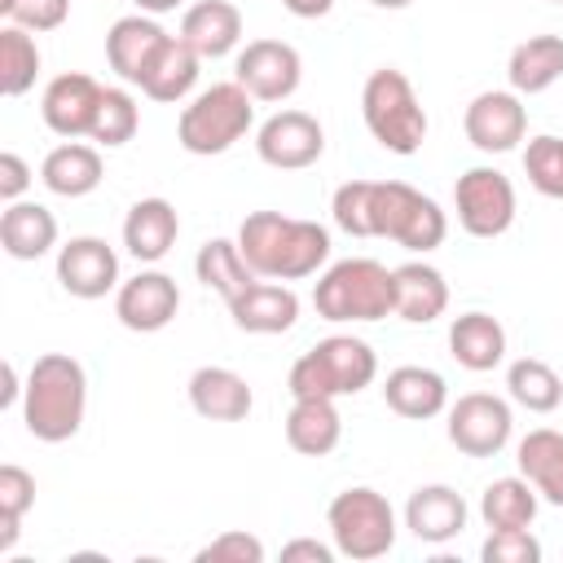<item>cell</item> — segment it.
Segmentation results:
<instances>
[{"label": "cell", "instance_id": "cell-35", "mask_svg": "<svg viewBox=\"0 0 563 563\" xmlns=\"http://www.w3.org/2000/svg\"><path fill=\"white\" fill-rule=\"evenodd\" d=\"M40 79V44L35 31L26 26H0V92L4 97H22L31 92Z\"/></svg>", "mask_w": 563, "mask_h": 563}, {"label": "cell", "instance_id": "cell-24", "mask_svg": "<svg viewBox=\"0 0 563 563\" xmlns=\"http://www.w3.org/2000/svg\"><path fill=\"white\" fill-rule=\"evenodd\" d=\"M101 176H106L101 150L97 145H84V141H62L40 163V180L57 198H84V194H92L101 185Z\"/></svg>", "mask_w": 563, "mask_h": 563}, {"label": "cell", "instance_id": "cell-42", "mask_svg": "<svg viewBox=\"0 0 563 563\" xmlns=\"http://www.w3.org/2000/svg\"><path fill=\"white\" fill-rule=\"evenodd\" d=\"M194 559H198V563H264V541L251 537V532L229 528V532H220L216 541H207Z\"/></svg>", "mask_w": 563, "mask_h": 563}, {"label": "cell", "instance_id": "cell-31", "mask_svg": "<svg viewBox=\"0 0 563 563\" xmlns=\"http://www.w3.org/2000/svg\"><path fill=\"white\" fill-rule=\"evenodd\" d=\"M198 70H202V57H198L180 35H167V44L158 48V57H154V66H150L141 92H145L150 101L176 106V101H185V97L194 92Z\"/></svg>", "mask_w": 563, "mask_h": 563}, {"label": "cell", "instance_id": "cell-49", "mask_svg": "<svg viewBox=\"0 0 563 563\" xmlns=\"http://www.w3.org/2000/svg\"><path fill=\"white\" fill-rule=\"evenodd\" d=\"M554 4H563V0H554Z\"/></svg>", "mask_w": 563, "mask_h": 563}, {"label": "cell", "instance_id": "cell-19", "mask_svg": "<svg viewBox=\"0 0 563 563\" xmlns=\"http://www.w3.org/2000/svg\"><path fill=\"white\" fill-rule=\"evenodd\" d=\"M466 515H471V510H466L462 493L449 488V484H422V488H413L409 501H405V528H409L418 541H427V545L453 541V537L466 528Z\"/></svg>", "mask_w": 563, "mask_h": 563}, {"label": "cell", "instance_id": "cell-20", "mask_svg": "<svg viewBox=\"0 0 563 563\" xmlns=\"http://www.w3.org/2000/svg\"><path fill=\"white\" fill-rule=\"evenodd\" d=\"M180 238V216L167 198H136L123 216V246L136 264H158Z\"/></svg>", "mask_w": 563, "mask_h": 563}, {"label": "cell", "instance_id": "cell-41", "mask_svg": "<svg viewBox=\"0 0 563 563\" xmlns=\"http://www.w3.org/2000/svg\"><path fill=\"white\" fill-rule=\"evenodd\" d=\"M0 13L26 31H57L70 18V0H0Z\"/></svg>", "mask_w": 563, "mask_h": 563}, {"label": "cell", "instance_id": "cell-38", "mask_svg": "<svg viewBox=\"0 0 563 563\" xmlns=\"http://www.w3.org/2000/svg\"><path fill=\"white\" fill-rule=\"evenodd\" d=\"M523 176L541 198H559L563 202V136H532L523 150Z\"/></svg>", "mask_w": 563, "mask_h": 563}, {"label": "cell", "instance_id": "cell-1", "mask_svg": "<svg viewBox=\"0 0 563 563\" xmlns=\"http://www.w3.org/2000/svg\"><path fill=\"white\" fill-rule=\"evenodd\" d=\"M238 246L255 277L268 282H303L330 260V229L317 220L282 216V211H251L238 224Z\"/></svg>", "mask_w": 563, "mask_h": 563}, {"label": "cell", "instance_id": "cell-25", "mask_svg": "<svg viewBox=\"0 0 563 563\" xmlns=\"http://www.w3.org/2000/svg\"><path fill=\"white\" fill-rule=\"evenodd\" d=\"M396 277V317L409 325H431L435 317H444L449 308V282L435 264L427 260H409L400 268H391Z\"/></svg>", "mask_w": 563, "mask_h": 563}, {"label": "cell", "instance_id": "cell-8", "mask_svg": "<svg viewBox=\"0 0 563 563\" xmlns=\"http://www.w3.org/2000/svg\"><path fill=\"white\" fill-rule=\"evenodd\" d=\"M325 523H330L334 550L356 563L383 559L396 545V510L378 488H365V484L334 493V501L325 506Z\"/></svg>", "mask_w": 563, "mask_h": 563}, {"label": "cell", "instance_id": "cell-36", "mask_svg": "<svg viewBox=\"0 0 563 563\" xmlns=\"http://www.w3.org/2000/svg\"><path fill=\"white\" fill-rule=\"evenodd\" d=\"M31 506H35V475L22 471L18 462H4L0 466V554L18 545V532Z\"/></svg>", "mask_w": 563, "mask_h": 563}, {"label": "cell", "instance_id": "cell-17", "mask_svg": "<svg viewBox=\"0 0 563 563\" xmlns=\"http://www.w3.org/2000/svg\"><path fill=\"white\" fill-rule=\"evenodd\" d=\"M163 44H167V31H163L150 13H128V18H119V22L106 31V62H110V70H114L123 84L141 88Z\"/></svg>", "mask_w": 563, "mask_h": 563}, {"label": "cell", "instance_id": "cell-46", "mask_svg": "<svg viewBox=\"0 0 563 563\" xmlns=\"http://www.w3.org/2000/svg\"><path fill=\"white\" fill-rule=\"evenodd\" d=\"M22 378H18V369H13V361H4V405H18L22 400Z\"/></svg>", "mask_w": 563, "mask_h": 563}, {"label": "cell", "instance_id": "cell-4", "mask_svg": "<svg viewBox=\"0 0 563 563\" xmlns=\"http://www.w3.org/2000/svg\"><path fill=\"white\" fill-rule=\"evenodd\" d=\"M361 119L369 128V136L387 150V154H418L427 141V110L409 84L405 70L396 66H378L369 70L365 88H361Z\"/></svg>", "mask_w": 563, "mask_h": 563}, {"label": "cell", "instance_id": "cell-45", "mask_svg": "<svg viewBox=\"0 0 563 563\" xmlns=\"http://www.w3.org/2000/svg\"><path fill=\"white\" fill-rule=\"evenodd\" d=\"M282 4H286V13H295V18H303V22L325 18V13L334 9V0H282Z\"/></svg>", "mask_w": 563, "mask_h": 563}, {"label": "cell", "instance_id": "cell-16", "mask_svg": "<svg viewBox=\"0 0 563 563\" xmlns=\"http://www.w3.org/2000/svg\"><path fill=\"white\" fill-rule=\"evenodd\" d=\"M57 282L66 295L75 299H101L110 290H119V255L106 238H70L66 246H57Z\"/></svg>", "mask_w": 563, "mask_h": 563}, {"label": "cell", "instance_id": "cell-23", "mask_svg": "<svg viewBox=\"0 0 563 563\" xmlns=\"http://www.w3.org/2000/svg\"><path fill=\"white\" fill-rule=\"evenodd\" d=\"M383 400L391 413L427 422L449 409V383H444V374H435L427 365H396L383 383Z\"/></svg>", "mask_w": 563, "mask_h": 563}, {"label": "cell", "instance_id": "cell-6", "mask_svg": "<svg viewBox=\"0 0 563 563\" xmlns=\"http://www.w3.org/2000/svg\"><path fill=\"white\" fill-rule=\"evenodd\" d=\"M378 378V356L356 334H330L290 365V396H356Z\"/></svg>", "mask_w": 563, "mask_h": 563}, {"label": "cell", "instance_id": "cell-27", "mask_svg": "<svg viewBox=\"0 0 563 563\" xmlns=\"http://www.w3.org/2000/svg\"><path fill=\"white\" fill-rule=\"evenodd\" d=\"M343 440V418L330 396H295L286 413V444L303 457H325Z\"/></svg>", "mask_w": 563, "mask_h": 563}, {"label": "cell", "instance_id": "cell-2", "mask_svg": "<svg viewBox=\"0 0 563 563\" xmlns=\"http://www.w3.org/2000/svg\"><path fill=\"white\" fill-rule=\"evenodd\" d=\"M88 413V374L66 352L35 356L26 387H22V422L35 440L62 444L84 427Z\"/></svg>", "mask_w": 563, "mask_h": 563}, {"label": "cell", "instance_id": "cell-47", "mask_svg": "<svg viewBox=\"0 0 563 563\" xmlns=\"http://www.w3.org/2000/svg\"><path fill=\"white\" fill-rule=\"evenodd\" d=\"M132 4H136L141 13H150V18H154V13H172L180 0H132Z\"/></svg>", "mask_w": 563, "mask_h": 563}, {"label": "cell", "instance_id": "cell-39", "mask_svg": "<svg viewBox=\"0 0 563 563\" xmlns=\"http://www.w3.org/2000/svg\"><path fill=\"white\" fill-rule=\"evenodd\" d=\"M369 198H374V180H347L334 189L330 198V216L343 233L352 238H369Z\"/></svg>", "mask_w": 563, "mask_h": 563}, {"label": "cell", "instance_id": "cell-30", "mask_svg": "<svg viewBox=\"0 0 563 563\" xmlns=\"http://www.w3.org/2000/svg\"><path fill=\"white\" fill-rule=\"evenodd\" d=\"M515 462L541 501L563 506V431H550V427L528 431L515 449Z\"/></svg>", "mask_w": 563, "mask_h": 563}, {"label": "cell", "instance_id": "cell-34", "mask_svg": "<svg viewBox=\"0 0 563 563\" xmlns=\"http://www.w3.org/2000/svg\"><path fill=\"white\" fill-rule=\"evenodd\" d=\"M506 391H510V400L523 405L528 413H550V409H559V400H563V378H559L541 356H519V361H510V369H506Z\"/></svg>", "mask_w": 563, "mask_h": 563}, {"label": "cell", "instance_id": "cell-14", "mask_svg": "<svg viewBox=\"0 0 563 563\" xmlns=\"http://www.w3.org/2000/svg\"><path fill=\"white\" fill-rule=\"evenodd\" d=\"M176 312H180V290L163 268H141L114 290V317L132 334H158L176 321Z\"/></svg>", "mask_w": 563, "mask_h": 563}, {"label": "cell", "instance_id": "cell-21", "mask_svg": "<svg viewBox=\"0 0 563 563\" xmlns=\"http://www.w3.org/2000/svg\"><path fill=\"white\" fill-rule=\"evenodd\" d=\"M189 405L207 422H242L255 405L251 383L229 365H202L189 374Z\"/></svg>", "mask_w": 563, "mask_h": 563}, {"label": "cell", "instance_id": "cell-48", "mask_svg": "<svg viewBox=\"0 0 563 563\" xmlns=\"http://www.w3.org/2000/svg\"><path fill=\"white\" fill-rule=\"evenodd\" d=\"M369 4H378V9H405V4H413V0H369Z\"/></svg>", "mask_w": 563, "mask_h": 563}, {"label": "cell", "instance_id": "cell-44", "mask_svg": "<svg viewBox=\"0 0 563 563\" xmlns=\"http://www.w3.org/2000/svg\"><path fill=\"white\" fill-rule=\"evenodd\" d=\"M334 545H325V541H312V537H299V541H286L282 545V559L290 563V559H312V563H334Z\"/></svg>", "mask_w": 563, "mask_h": 563}, {"label": "cell", "instance_id": "cell-5", "mask_svg": "<svg viewBox=\"0 0 563 563\" xmlns=\"http://www.w3.org/2000/svg\"><path fill=\"white\" fill-rule=\"evenodd\" d=\"M255 123V97L229 79V84H211L202 88L176 119V141L180 150L198 154V158H211V154H224L233 150Z\"/></svg>", "mask_w": 563, "mask_h": 563}, {"label": "cell", "instance_id": "cell-11", "mask_svg": "<svg viewBox=\"0 0 563 563\" xmlns=\"http://www.w3.org/2000/svg\"><path fill=\"white\" fill-rule=\"evenodd\" d=\"M233 79L255 97V101H286L295 97L299 79H303V57L295 44L286 40H251L238 62H233Z\"/></svg>", "mask_w": 563, "mask_h": 563}, {"label": "cell", "instance_id": "cell-10", "mask_svg": "<svg viewBox=\"0 0 563 563\" xmlns=\"http://www.w3.org/2000/svg\"><path fill=\"white\" fill-rule=\"evenodd\" d=\"M449 444L466 457H497L506 444H510V431H515V413L501 396L493 391H466L449 405Z\"/></svg>", "mask_w": 563, "mask_h": 563}, {"label": "cell", "instance_id": "cell-15", "mask_svg": "<svg viewBox=\"0 0 563 563\" xmlns=\"http://www.w3.org/2000/svg\"><path fill=\"white\" fill-rule=\"evenodd\" d=\"M101 97H106V88H101L92 75H84V70H66V75L48 79V88H44V97H40L44 128H48V132H57L62 141L92 136V123H97Z\"/></svg>", "mask_w": 563, "mask_h": 563}, {"label": "cell", "instance_id": "cell-13", "mask_svg": "<svg viewBox=\"0 0 563 563\" xmlns=\"http://www.w3.org/2000/svg\"><path fill=\"white\" fill-rule=\"evenodd\" d=\"M462 128L479 154H510L528 132V110L515 88H488L471 97Z\"/></svg>", "mask_w": 563, "mask_h": 563}, {"label": "cell", "instance_id": "cell-18", "mask_svg": "<svg viewBox=\"0 0 563 563\" xmlns=\"http://www.w3.org/2000/svg\"><path fill=\"white\" fill-rule=\"evenodd\" d=\"M229 317L246 334H286L299 321V295L286 282L255 277L238 299H229Z\"/></svg>", "mask_w": 563, "mask_h": 563}, {"label": "cell", "instance_id": "cell-3", "mask_svg": "<svg viewBox=\"0 0 563 563\" xmlns=\"http://www.w3.org/2000/svg\"><path fill=\"white\" fill-rule=\"evenodd\" d=\"M312 308L325 321H383L396 312V277L369 255L330 264L312 286Z\"/></svg>", "mask_w": 563, "mask_h": 563}, {"label": "cell", "instance_id": "cell-40", "mask_svg": "<svg viewBox=\"0 0 563 563\" xmlns=\"http://www.w3.org/2000/svg\"><path fill=\"white\" fill-rule=\"evenodd\" d=\"M479 559L484 563H537L541 559V541L528 528H501V532L484 537Z\"/></svg>", "mask_w": 563, "mask_h": 563}, {"label": "cell", "instance_id": "cell-22", "mask_svg": "<svg viewBox=\"0 0 563 563\" xmlns=\"http://www.w3.org/2000/svg\"><path fill=\"white\" fill-rule=\"evenodd\" d=\"M180 40L202 62H216V57L233 53L242 40V9L233 0H198L180 18Z\"/></svg>", "mask_w": 563, "mask_h": 563}, {"label": "cell", "instance_id": "cell-7", "mask_svg": "<svg viewBox=\"0 0 563 563\" xmlns=\"http://www.w3.org/2000/svg\"><path fill=\"white\" fill-rule=\"evenodd\" d=\"M369 238H387L405 251H435L449 238V216L440 211L435 198L418 194L405 180H374L369 198Z\"/></svg>", "mask_w": 563, "mask_h": 563}, {"label": "cell", "instance_id": "cell-28", "mask_svg": "<svg viewBox=\"0 0 563 563\" xmlns=\"http://www.w3.org/2000/svg\"><path fill=\"white\" fill-rule=\"evenodd\" d=\"M0 246L13 260H40V255H48L57 246V216L44 202H26V198L4 202Z\"/></svg>", "mask_w": 563, "mask_h": 563}, {"label": "cell", "instance_id": "cell-9", "mask_svg": "<svg viewBox=\"0 0 563 563\" xmlns=\"http://www.w3.org/2000/svg\"><path fill=\"white\" fill-rule=\"evenodd\" d=\"M515 185L497 167H466L453 185V211L471 238H501L515 224Z\"/></svg>", "mask_w": 563, "mask_h": 563}, {"label": "cell", "instance_id": "cell-12", "mask_svg": "<svg viewBox=\"0 0 563 563\" xmlns=\"http://www.w3.org/2000/svg\"><path fill=\"white\" fill-rule=\"evenodd\" d=\"M255 154L277 172H303L325 154V128L308 110H277L260 123Z\"/></svg>", "mask_w": 563, "mask_h": 563}, {"label": "cell", "instance_id": "cell-26", "mask_svg": "<svg viewBox=\"0 0 563 563\" xmlns=\"http://www.w3.org/2000/svg\"><path fill=\"white\" fill-rule=\"evenodd\" d=\"M449 356L471 369V374H488L506 361V325L488 312H462L449 325Z\"/></svg>", "mask_w": 563, "mask_h": 563}, {"label": "cell", "instance_id": "cell-43", "mask_svg": "<svg viewBox=\"0 0 563 563\" xmlns=\"http://www.w3.org/2000/svg\"><path fill=\"white\" fill-rule=\"evenodd\" d=\"M26 189H31V167H26V158L13 154V150H4V154H0V198H4V202H18Z\"/></svg>", "mask_w": 563, "mask_h": 563}, {"label": "cell", "instance_id": "cell-37", "mask_svg": "<svg viewBox=\"0 0 563 563\" xmlns=\"http://www.w3.org/2000/svg\"><path fill=\"white\" fill-rule=\"evenodd\" d=\"M136 128H141V106H136V97H132L128 88H106L88 141H97V145H106V150H119V145H128V141L136 136Z\"/></svg>", "mask_w": 563, "mask_h": 563}, {"label": "cell", "instance_id": "cell-29", "mask_svg": "<svg viewBox=\"0 0 563 563\" xmlns=\"http://www.w3.org/2000/svg\"><path fill=\"white\" fill-rule=\"evenodd\" d=\"M506 79L519 97H537L563 79V35H528L510 48Z\"/></svg>", "mask_w": 563, "mask_h": 563}, {"label": "cell", "instance_id": "cell-33", "mask_svg": "<svg viewBox=\"0 0 563 563\" xmlns=\"http://www.w3.org/2000/svg\"><path fill=\"white\" fill-rule=\"evenodd\" d=\"M537 488L523 479V475H501L493 479L484 493H479V515L488 523V532H501V528H532L537 519Z\"/></svg>", "mask_w": 563, "mask_h": 563}, {"label": "cell", "instance_id": "cell-32", "mask_svg": "<svg viewBox=\"0 0 563 563\" xmlns=\"http://www.w3.org/2000/svg\"><path fill=\"white\" fill-rule=\"evenodd\" d=\"M194 273H198V282H202L207 290H216L224 303L238 299V295L255 282V268L246 264L238 238H211V242H202L198 255H194Z\"/></svg>", "mask_w": 563, "mask_h": 563}]
</instances>
